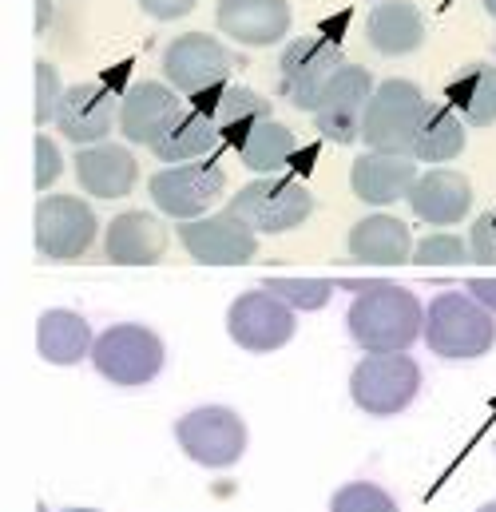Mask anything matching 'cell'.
Instances as JSON below:
<instances>
[{
    "mask_svg": "<svg viewBox=\"0 0 496 512\" xmlns=\"http://www.w3.org/2000/svg\"><path fill=\"white\" fill-rule=\"evenodd\" d=\"M485 12H489V16H496V0H485Z\"/></svg>",
    "mask_w": 496,
    "mask_h": 512,
    "instance_id": "obj_40",
    "label": "cell"
},
{
    "mask_svg": "<svg viewBox=\"0 0 496 512\" xmlns=\"http://www.w3.org/2000/svg\"><path fill=\"white\" fill-rule=\"evenodd\" d=\"M485 310H496V278H469V286H465Z\"/></svg>",
    "mask_w": 496,
    "mask_h": 512,
    "instance_id": "obj_37",
    "label": "cell"
},
{
    "mask_svg": "<svg viewBox=\"0 0 496 512\" xmlns=\"http://www.w3.org/2000/svg\"><path fill=\"white\" fill-rule=\"evenodd\" d=\"M235 68V56L227 52L223 40L207 36V32H187L175 36L163 52V76L175 92L183 96H211L219 88H227V76Z\"/></svg>",
    "mask_w": 496,
    "mask_h": 512,
    "instance_id": "obj_9",
    "label": "cell"
},
{
    "mask_svg": "<svg viewBox=\"0 0 496 512\" xmlns=\"http://www.w3.org/2000/svg\"><path fill=\"white\" fill-rule=\"evenodd\" d=\"M373 76L370 68H362V64H346L334 80H330V88L322 92V100H318V108H314V124L318 131L330 139V143H354V139H362V124H366V108H370L373 100Z\"/></svg>",
    "mask_w": 496,
    "mask_h": 512,
    "instance_id": "obj_13",
    "label": "cell"
},
{
    "mask_svg": "<svg viewBox=\"0 0 496 512\" xmlns=\"http://www.w3.org/2000/svg\"><path fill=\"white\" fill-rule=\"evenodd\" d=\"M262 290H270L274 298H282L294 310H322L338 286L330 278H266Z\"/></svg>",
    "mask_w": 496,
    "mask_h": 512,
    "instance_id": "obj_30",
    "label": "cell"
},
{
    "mask_svg": "<svg viewBox=\"0 0 496 512\" xmlns=\"http://www.w3.org/2000/svg\"><path fill=\"white\" fill-rule=\"evenodd\" d=\"M96 231H100L96 211L76 195H44L36 203V219H32L36 251L52 262L84 258L96 243Z\"/></svg>",
    "mask_w": 496,
    "mask_h": 512,
    "instance_id": "obj_10",
    "label": "cell"
},
{
    "mask_svg": "<svg viewBox=\"0 0 496 512\" xmlns=\"http://www.w3.org/2000/svg\"><path fill=\"white\" fill-rule=\"evenodd\" d=\"M469 258H473L469 243L457 239V235H449V231H437V235L421 239L417 251H413V262H417V266H461V262H469Z\"/></svg>",
    "mask_w": 496,
    "mask_h": 512,
    "instance_id": "obj_32",
    "label": "cell"
},
{
    "mask_svg": "<svg viewBox=\"0 0 496 512\" xmlns=\"http://www.w3.org/2000/svg\"><path fill=\"white\" fill-rule=\"evenodd\" d=\"M469 251L477 262H496V211L477 215V223L469 227Z\"/></svg>",
    "mask_w": 496,
    "mask_h": 512,
    "instance_id": "obj_35",
    "label": "cell"
},
{
    "mask_svg": "<svg viewBox=\"0 0 496 512\" xmlns=\"http://www.w3.org/2000/svg\"><path fill=\"white\" fill-rule=\"evenodd\" d=\"M76 179L88 195L96 199H124L131 195L135 179H139V163L135 155L120 143H96V147H80L76 151Z\"/></svg>",
    "mask_w": 496,
    "mask_h": 512,
    "instance_id": "obj_20",
    "label": "cell"
},
{
    "mask_svg": "<svg viewBox=\"0 0 496 512\" xmlns=\"http://www.w3.org/2000/svg\"><path fill=\"white\" fill-rule=\"evenodd\" d=\"M366 40L381 56H409L425 44V16L409 0H381L370 8Z\"/></svg>",
    "mask_w": 496,
    "mask_h": 512,
    "instance_id": "obj_22",
    "label": "cell"
},
{
    "mask_svg": "<svg viewBox=\"0 0 496 512\" xmlns=\"http://www.w3.org/2000/svg\"><path fill=\"white\" fill-rule=\"evenodd\" d=\"M64 512H100V509H64Z\"/></svg>",
    "mask_w": 496,
    "mask_h": 512,
    "instance_id": "obj_42",
    "label": "cell"
},
{
    "mask_svg": "<svg viewBox=\"0 0 496 512\" xmlns=\"http://www.w3.org/2000/svg\"><path fill=\"white\" fill-rule=\"evenodd\" d=\"M167 362L163 338L139 322H120L112 330H104L92 346V366L100 370V378L112 385H147Z\"/></svg>",
    "mask_w": 496,
    "mask_h": 512,
    "instance_id": "obj_7",
    "label": "cell"
},
{
    "mask_svg": "<svg viewBox=\"0 0 496 512\" xmlns=\"http://www.w3.org/2000/svg\"><path fill=\"white\" fill-rule=\"evenodd\" d=\"M195 104L207 108V116L215 120L219 135H223V139H235V143H243V135H247L254 124L274 120V116H270V100H262L247 84H227V88H219V92H211V96H199Z\"/></svg>",
    "mask_w": 496,
    "mask_h": 512,
    "instance_id": "obj_26",
    "label": "cell"
},
{
    "mask_svg": "<svg viewBox=\"0 0 496 512\" xmlns=\"http://www.w3.org/2000/svg\"><path fill=\"white\" fill-rule=\"evenodd\" d=\"M421 171L413 163V155H381V151H366L362 159H354L350 167V187L362 203L370 207H389L397 199H409L417 187Z\"/></svg>",
    "mask_w": 496,
    "mask_h": 512,
    "instance_id": "obj_17",
    "label": "cell"
},
{
    "mask_svg": "<svg viewBox=\"0 0 496 512\" xmlns=\"http://www.w3.org/2000/svg\"><path fill=\"white\" fill-rule=\"evenodd\" d=\"M445 100L449 108L469 124V128H489L496 124V68L477 60V64H465L449 88H445Z\"/></svg>",
    "mask_w": 496,
    "mask_h": 512,
    "instance_id": "obj_27",
    "label": "cell"
},
{
    "mask_svg": "<svg viewBox=\"0 0 496 512\" xmlns=\"http://www.w3.org/2000/svg\"><path fill=\"white\" fill-rule=\"evenodd\" d=\"M227 211L258 235H286L310 219L314 195L298 175H262L231 195Z\"/></svg>",
    "mask_w": 496,
    "mask_h": 512,
    "instance_id": "obj_3",
    "label": "cell"
},
{
    "mask_svg": "<svg viewBox=\"0 0 496 512\" xmlns=\"http://www.w3.org/2000/svg\"><path fill=\"white\" fill-rule=\"evenodd\" d=\"M104 251L116 266H151L167 251V227L147 211H124L108 223Z\"/></svg>",
    "mask_w": 496,
    "mask_h": 512,
    "instance_id": "obj_21",
    "label": "cell"
},
{
    "mask_svg": "<svg viewBox=\"0 0 496 512\" xmlns=\"http://www.w3.org/2000/svg\"><path fill=\"white\" fill-rule=\"evenodd\" d=\"M461 151H465V120L449 104L429 108L425 124L417 131V143H413V159H421V163H449Z\"/></svg>",
    "mask_w": 496,
    "mask_h": 512,
    "instance_id": "obj_29",
    "label": "cell"
},
{
    "mask_svg": "<svg viewBox=\"0 0 496 512\" xmlns=\"http://www.w3.org/2000/svg\"><path fill=\"white\" fill-rule=\"evenodd\" d=\"M179 96L171 84H159V80H139L131 84L120 100V135L127 143H155L167 124L179 116Z\"/></svg>",
    "mask_w": 496,
    "mask_h": 512,
    "instance_id": "obj_18",
    "label": "cell"
},
{
    "mask_svg": "<svg viewBox=\"0 0 496 512\" xmlns=\"http://www.w3.org/2000/svg\"><path fill=\"white\" fill-rule=\"evenodd\" d=\"M151 20H179L195 8V0H135Z\"/></svg>",
    "mask_w": 496,
    "mask_h": 512,
    "instance_id": "obj_36",
    "label": "cell"
},
{
    "mask_svg": "<svg viewBox=\"0 0 496 512\" xmlns=\"http://www.w3.org/2000/svg\"><path fill=\"white\" fill-rule=\"evenodd\" d=\"M294 326V306H286L270 290H247L227 310V334L247 354H274L294 338Z\"/></svg>",
    "mask_w": 496,
    "mask_h": 512,
    "instance_id": "obj_12",
    "label": "cell"
},
{
    "mask_svg": "<svg viewBox=\"0 0 496 512\" xmlns=\"http://www.w3.org/2000/svg\"><path fill=\"white\" fill-rule=\"evenodd\" d=\"M413 235L393 215H366L350 227V255L366 266H401L413 262Z\"/></svg>",
    "mask_w": 496,
    "mask_h": 512,
    "instance_id": "obj_23",
    "label": "cell"
},
{
    "mask_svg": "<svg viewBox=\"0 0 496 512\" xmlns=\"http://www.w3.org/2000/svg\"><path fill=\"white\" fill-rule=\"evenodd\" d=\"M52 20V0H36V32H44Z\"/></svg>",
    "mask_w": 496,
    "mask_h": 512,
    "instance_id": "obj_38",
    "label": "cell"
},
{
    "mask_svg": "<svg viewBox=\"0 0 496 512\" xmlns=\"http://www.w3.org/2000/svg\"><path fill=\"white\" fill-rule=\"evenodd\" d=\"M496 342L493 310H485L465 290H445L425 306V346L437 358L469 362L485 358Z\"/></svg>",
    "mask_w": 496,
    "mask_h": 512,
    "instance_id": "obj_2",
    "label": "cell"
},
{
    "mask_svg": "<svg viewBox=\"0 0 496 512\" xmlns=\"http://www.w3.org/2000/svg\"><path fill=\"white\" fill-rule=\"evenodd\" d=\"M239 155H243V163H247L250 171H258V175H278V171L298 155V135L286 128V124H278V120H262V124H254V128L243 135Z\"/></svg>",
    "mask_w": 496,
    "mask_h": 512,
    "instance_id": "obj_28",
    "label": "cell"
},
{
    "mask_svg": "<svg viewBox=\"0 0 496 512\" xmlns=\"http://www.w3.org/2000/svg\"><path fill=\"white\" fill-rule=\"evenodd\" d=\"M64 84H60V72L48 64V60H36V124H52L56 112H60V100H64Z\"/></svg>",
    "mask_w": 496,
    "mask_h": 512,
    "instance_id": "obj_33",
    "label": "cell"
},
{
    "mask_svg": "<svg viewBox=\"0 0 496 512\" xmlns=\"http://www.w3.org/2000/svg\"><path fill=\"white\" fill-rule=\"evenodd\" d=\"M346 68L342 44L330 36H298L282 48L278 60V96L298 108V112H314L322 92L330 88V80Z\"/></svg>",
    "mask_w": 496,
    "mask_h": 512,
    "instance_id": "obj_5",
    "label": "cell"
},
{
    "mask_svg": "<svg viewBox=\"0 0 496 512\" xmlns=\"http://www.w3.org/2000/svg\"><path fill=\"white\" fill-rule=\"evenodd\" d=\"M429 100L413 80H385L377 84L370 108H366V124L362 139L370 151L381 155H413L417 131L429 116Z\"/></svg>",
    "mask_w": 496,
    "mask_h": 512,
    "instance_id": "obj_4",
    "label": "cell"
},
{
    "mask_svg": "<svg viewBox=\"0 0 496 512\" xmlns=\"http://www.w3.org/2000/svg\"><path fill=\"white\" fill-rule=\"evenodd\" d=\"M346 326L366 354H405L425 334V306L413 290L397 282H377L373 290L354 298Z\"/></svg>",
    "mask_w": 496,
    "mask_h": 512,
    "instance_id": "obj_1",
    "label": "cell"
},
{
    "mask_svg": "<svg viewBox=\"0 0 496 512\" xmlns=\"http://www.w3.org/2000/svg\"><path fill=\"white\" fill-rule=\"evenodd\" d=\"M96 338H92V326L76 314V310H44L40 322H36V350L44 362L52 366H76L92 354Z\"/></svg>",
    "mask_w": 496,
    "mask_h": 512,
    "instance_id": "obj_25",
    "label": "cell"
},
{
    "mask_svg": "<svg viewBox=\"0 0 496 512\" xmlns=\"http://www.w3.org/2000/svg\"><path fill=\"white\" fill-rule=\"evenodd\" d=\"M330 512H401L397 501L370 481H354L330 497Z\"/></svg>",
    "mask_w": 496,
    "mask_h": 512,
    "instance_id": "obj_31",
    "label": "cell"
},
{
    "mask_svg": "<svg viewBox=\"0 0 496 512\" xmlns=\"http://www.w3.org/2000/svg\"><path fill=\"white\" fill-rule=\"evenodd\" d=\"M477 512H496V501H489V505H481Z\"/></svg>",
    "mask_w": 496,
    "mask_h": 512,
    "instance_id": "obj_41",
    "label": "cell"
},
{
    "mask_svg": "<svg viewBox=\"0 0 496 512\" xmlns=\"http://www.w3.org/2000/svg\"><path fill=\"white\" fill-rule=\"evenodd\" d=\"M377 282H366V278H342V290H354V294H366Z\"/></svg>",
    "mask_w": 496,
    "mask_h": 512,
    "instance_id": "obj_39",
    "label": "cell"
},
{
    "mask_svg": "<svg viewBox=\"0 0 496 512\" xmlns=\"http://www.w3.org/2000/svg\"><path fill=\"white\" fill-rule=\"evenodd\" d=\"M215 24L223 36L239 40L243 48H270L290 32V4L286 0H219Z\"/></svg>",
    "mask_w": 496,
    "mask_h": 512,
    "instance_id": "obj_16",
    "label": "cell"
},
{
    "mask_svg": "<svg viewBox=\"0 0 496 512\" xmlns=\"http://www.w3.org/2000/svg\"><path fill=\"white\" fill-rule=\"evenodd\" d=\"M421 389V366L409 354H370L350 374V397L370 417H393L413 405Z\"/></svg>",
    "mask_w": 496,
    "mask_h": 512,
    "instance_id": "obj_8",
    "label": "cell"
},
{
    "mask_svg": "<svg viewBox=\"0 0 496 512\" xmlns=\"http://www.w3.org/2000/svg\"><path fill=\"white\" fill-rule=\"evenodd\" d=\"M227 191V175L215 167V163H179V167H163L151 175L147 183V195L151 203L179 219V223H191V219H203L215 199Z\"/></svg>",
    "mask_w": 496,
    "mask_h": 512,
    "instance_id": "obj_11",
    "label": "cell"
},
{
    "mask_svg": "<svg viewBox=\"0 0 496 512\" xmlns=\"http://www.w3.org/2000/svg\"><path fill=\"white\" fill-rule=\"evenodd\" d=\"M219 143H223V135L215 128V120L207 116V108L191 104V108H179V116L151 143V151H155V159L179 167V163H195V159L211 155Z\"/></svg>",
    "mask_w": 496,
    "mask_h": 512,
    "instance_id": "obj_24",
    "label": "cell"
},
{
    "mask_svg": "<svg viewBox=\"0 0 496 512\" xmlns=\"http://www.w3.org/2000/svg\"><path fill=\"white\" fill-rule=\"evenodd\" d=\"M179 243L203 266H239V262H250L258 251V231H250L239 215L219 211V215H203V219L183 223Z\"/></svg>",
    "mask_w": 496,
    "mask_h": 512,
    "instance_id": "obj_14",
    "label": "cell"
},
{
    "mask_svg": "<svg viewBox=\"0 0 496 512\" xmlns=\"http://www.w3.org/2000/svg\"><path fill=\"white\" fill-rule=\"evenodd\" d=\"M64 171V159H60V147L48 139V135H36V191H48Z\"/></svg>",
    "mask_w": 496,
    "mask_h": 512,
    "instance_id": "obj_34",
    "label": "cell"
},
{
    "mask_svg": "<svg viewBox=\"0 0 496 512\" xmlns=\"http://www.w3.org/2000/svg\"><path fill=\"white\" fill-rule=\"evenodd\" d=\"M116 120H120V104H116L112 88H104V84H72L56 112V128L76 147L108 143V135L116 131Z\"/></svg>",
    "mask_w": 496,
    "mask_h": 512,
    "instance_id": "obj_15",
    "label": "cell"
},
{
    "mask_svg": "<svg viewBox=\"0 0 496 512\" xmlns=\"http://www.w3.org/2000/svg\"><path fill=\"white\" fill-rule=\"evenodd\" d=\"M409 207L421 223L429 227H457L469 219V207H473V183L461 175V171H449V167H433L417 179L413 195H409Z\"/></svg>",
    "mask_w": 496,
    "mask_h": 512,
    "instance_id": "obj_19",
    "label": "cell"
},
{
    "mask_svg": "<svg viewBox=\"0 0 496 512\" xmlns=\"http://www.w3.org/2000/svg\"><path fill=\"white\" fill-rule=\"evenodd\" d=\"M179 449L203 469H231L247 453V425L227 405H199L175 421Z\"/></svg>",
    "mask_w": 496,
    "mask_h": 512,
    "instance_id": "obj_6",
    "label": "cell"
}]
</instances>
